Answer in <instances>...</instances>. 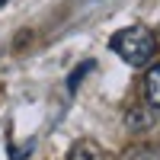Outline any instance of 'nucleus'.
I'll return each mask as SVG.
<instances>
[{"mask_svg":"<svg viewBox=\"0 0 160 160\" xmlns=\"http://www.w3.org/2000/svg\"><path fill=\"white\" fill-rule=\"evenodd\" d=\"M109 45H112V51H115L125 64H131V68H144V64L154 58V51H157L154 35L144 29V26H128V29H118V32L112 35Z\"/></svg>","mask_w":160,"mask_h":160,"instance_id":"nucleus-1","label":"nucleus"},{"mask_svg":"<svg viewBox=\"0 0 160 160\" xmlns=\"http://www.w3.org/2000/svg\"><path fill=\"white\" fill-rule=\"evenodd\" d=\"M68 160H106V151L99 148L96 141H90V138H83V141H77L74 148H71Z\"/></svg>","mask_w":160,"mask_h":160,"instance_id":"nucleus-2","label":"nucleus"},{"mask_svg":"<svg viewBox=\"0 0 160 160\" xmlns=\"http://www.w3.org/2000/svg\"><path fill=\"white\" fill-rule=\"evenodd\" d=\"M125 122H128V128H135V131H148V128L154 125V109L131 106V109L125 112Z\"/></svg>","mask_w":160,"mask_h":160,"instance_id":"nucleus-3","label":"nucleus"},{"mask_svg":"<svg viewBox=\"0 0 160 160\" xmlns=\"http://www.w3.org/2000/svg\"><path fill=\"white\" fill-rule=\"evenodd\" d=\"M144 99H148L151 109H160V64L148 71L144 77Z\"/></svg>","mask_w":160,"mask_h":160,"instance_id":"nucleus-4","label":"nucleus"},{"mask_svg":"<svg viewBox=\"0 0 160 160\" xmlns=\"http://www.w3.org/2000/svg\"><path fill=\"white\" fill-rule=\"evenodd\" d=\"M125 160H160V144H138L125 154Z\"/></svg>","mask_w":160,"mask_h":160,"instance_id":"nucleus-5","label":"nucleus"},{"mask_svg":"<svg viewBox=\"0 0 160 160\" xmlns=\"http://www.w3.org/2000/svg\"><path fill=\"white\" fill-rule=\"evenodd\" d=\"M87 71H93V61H83V64H80V68L68 77V87H71V90H77V83L83 80V74H87Z\"/></svg>","mask_w":160,"mask_h":160,"instance_id":"nucleus-6","label":"nucleus"},{"mask_svg":"<svg viewBox=\"0 0 160 160\" xmlns=\"http://www.w3.org/2000/svg\"><path fill=\"white\" fill-rule=\"evenodd\" d=\"M3 3H10V0H0V7H3Z\"/></svg>","mask_w":160,"mask_h":160,"instance_id":"nucleus-7","label":"nucleus"}]
</instances>
